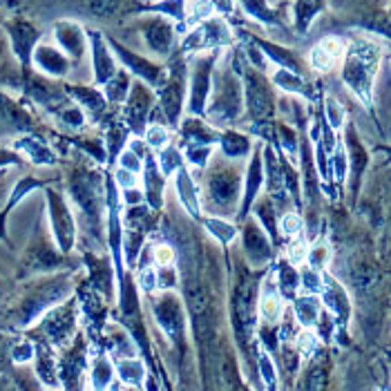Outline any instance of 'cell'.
<instances>
[{"label": "cell", "mask_w": 391, "mask_h": 391, "mask_svg": "<svg viewBox=\"0 0 391 391\" xmlns=\"http://www.w3.org/2000/svg\"><path fill=\"white\" fill-rule=\"evenodd\" d=\"M340 51H342V45L335 38H329V41H324L322 45H318L311 51V65L316 70H329L333 61L340 56Z\"/></svg>", "instance_id": "obj_1"}, {"label": "cell", "mask_w": 391, "mask_h": 391, "mask_svg": "<svg viewBox=\"0 0 391 391\" xmlns=\"http://www.w3.org/2000/svg\"><path fill=\"white\" fill-rule=\"evenodd\" d=\"M262 316L268 322H275L278 320V316H280V302H278L275 295L264 297V302H262Z\"/></svg>", "instance_id": "obj_2"}, {"label": "cell", "mask_w": 391, "mask_h": 391, "mask_svg": "<svg viewBox=\"0 0 391 391\" xmlns=\"http://www.w3.org/2000/svg\"><path fill=\"white\" fill-rule=\"evenodd\" d=\"M154 257H156V262H159V264H170L175 255H173L170 249H168V246H159L156 253H154Z\"/></svg>", "instance_id": "obj_4"}, {"label": "cell", "mask_w": 391, "mask_h": 391, "mask_svg": "<svg viewBox=\"0 0 391 391\" xmlns=\"http://www.w3.org/2000/svg\"><path fill=\"white\" fill-rule=\"evenodd\" d=\"M289 259H291L293 264H302L304 259H306V249H304L302 244H295L293 249H291V255H289Z\"/></svg>", "instance_id": "obj_3"}, {"label": "cell", "mask_w": 391, "mask_h": 391, "mask_svg": "<svg viewBox=\"0 0 391 391\" xmlns=\"http://www.w3.org/2000/svg\"><path fill=\"white\" fill-rule=\"evenodd\" d=\"M148 141L152 143V146H163V141H166V132H163V128H154L148 132Z\"/></svg>", "instance_id": "obj_5"}, {"label": "cell", "mask_w": 391, "mask_h": 391, "mask_svg": "<svg viewBox=\"0 0 391 391\" xmlns=\"http://www.w3.org/2000/svg\"><path fill=\"white\" fill-rule=\"evenodd\" d=\"M297 228H299L297 217H295V215H286V217H284V221H282V230L291 235V232H295Z\"/></svg>", "instance_id": "obj_6"}]
</instances>
